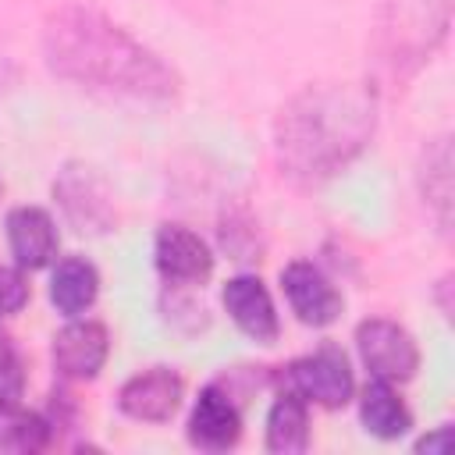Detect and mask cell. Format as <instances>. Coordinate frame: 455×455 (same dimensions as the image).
Here are the masks:
<instances>
[{"instance_id":"cell-1","label":"cell","mask_w":455,"mask_h":455,"mask_svg":"<svg viewBox=\"0 0 455 455\" xmlns=\"http://www.w3.org/2000/svg\"><path fill=\"white\" fill-rule=\"evenodd\" d=\"M50 68L78 85L124 92L139 100L174 96V71H167L146 46H139L124 28L110 25L96 11L68 7L46 25Z\"/></svg>"},{"instance_id":"cell-2","label":"cell","mask_w":455,"mask_h":455,"mask_svg":"<svg viewBox=\"0 0 455 455\" xmlns=\"http://www.w3.org/2000/svg\"><path fill=\"white\" fill-rule=\"evenodd\" d=\"M373 132V96L363 85H320L299 92L277 117V160L299 181H320L345 167Z\"/></svg>"},{"instance_id":"cell-3","label":"cell","mask_w":455,"mask_h":455,"mask_svg":"<svg viewBox=\"0 0 455 455\" xmlns=\"http://www.w3.org/2000/svg\"><path fill=\"white\" fill-rule=\"evenodd\" d=\"M274 384L281 391H291L306 402H316L323 409H341L352 402V391H355V380H352V366L345 359L341 348L334 345H323L309 355H299L291 359L288 366H281L274 373Z\"/></svg>"},{"instance_id":"cell-4","label":"cell","mask_w":455,"mask_h":455,"mask_svg":"<svg viewBox=\"0 0 455 455\" xmlns=\"http://www.w3.org/2000/svg\"><path fill=\"white\" fill-rule=\"evenodd\" d=\"M355 348H359V359L370 370V377L387 380V384L409 380L419 366V348H416L412 334L402 323L384 320V316L363 320L355 327Z\"/></svg>"},{"instance_id":"cell-5","label":"cell","mask_w":455,"mask_h":455,"mask_svg":"<svg viewBox=\"0 0 455 455\" xmlns=\"http://www.w3.org/2000/svg\"><path fill=\"white\" fill-rule=\"evenodd\" d=\"M185 398V380L171 366H149L124 380L117 391V409L142 423H167Z\"/></svg>"},{"instance_id":"cell-6","label":"cell","mask_w":455,"mask_h":455,"mask_svg":"<svg viewBox=\"0 0 455 455\" xmlns=\"http://www.w3.org/2000/svg\"><path fill=\"white\" fill-rule=\"evenodd\" d=\"M281 288L288 295L291 313L309 327H327L341 316V291L331 284V277L313 267L309 259H295L281 270Z\"/></svg>"},{"instance_id":"cell-7","label":"cell","mask_w":455,"mask_h":455,"mask_svg":"<svg viewBox=\"0 0 455 455\" xmlns=\"http://www.w3.org/2000/svg\"><path fill=\"white\" fill-rule=\"evenodd\" d=\"M242 437V412L228 387L206 384L188 412V441L203 451H228Z\"/></svg>"},{"instance_id":"cell-8","label":"cell","mask_w":455,"mask_h":455,"mask_svg":"<svg viewBox=\"0 0 455 455\" xmlns=\"http://www.w3.org/2000/svg\"><path fill=\"white\" fill-rule=\"evenodd\" d=\"M153 259H156V270L167 284H203L213 274L210 245L181 224H164L156 231Z\"/></svg>"},{"instance_id":"cell-9","label":"cell","mask_w":455,"mask_h":455,"mask_svg":"<svg viewBox=\"0 0 455 455\" xmlns=\"http://www.w3.org/2000/svg\"><path fill=\"white\" fill-rule=\"evenodd\" d=\"M53 196L75 231H107L114 220V203L92 167H68L53 181Z\"/></svg>"},{"instance_id":"cell-10","label":"cell","mask_w":455,"mask_h":455,"mask_svg":"<svg viewBox=\"0 0 455 455\" xmlns=\"http://www.w3.org/2000/svg\"><path fill=\"white\" fill-rule=\"evenodd\" d=\"M107 352H110V338L107 327L96 320L71 316V323H64L53 338V366L68 380H92L103 370Z\"/></svg>"},{"instance_id":"cell-11","label":"cell","mask_w":455,"mask_h":455,"mask_svg":"<svg viewBox=\"0 0 455 455\" xmlns=\"http://www.w3.org/2000/svg\"><path fill=\"white\" fill-rule=\"evenodd\" d=\"M224 309L245 338H252L259 345L277 341V331H281L277 309H274V299H270L267 284L256 274H238L224 284Z\"/></svg>"},{"instance_id":"cell-12","label":"cell","mask_w":455,"mask_h":455,"mask_svg":"<svg viewBox=\"0 0 455 455\" xmlns=\"http://www.w3.org/2000/svg\"><path fill=\"white\" fill-rule=\"evenodd\" d=\"M7 245L21 270H43L57 256V224L39 206H14L7 213Z\"/></svg>"},{"instance_id":"cell-13","label":"cell","mask_w":455,"mask_h":455,"mask_svg":"<svg viewBox=\"0 0 455 455\" xmlns=\"http://www.w3.org/2000/svg\"><path fill=\"white\" fill-rule=\"evenodd\" d=\"M359 423L366 427V434H373L380 441H398L402 434H409L412 412L398 398L395 384L370 377V384L359 395Z\"/></svg>"},{"instance_id":"cell-14","label":"cell","mask_w":455,"mask_h":455,"mask_svg":"<svg viewBox=\"0 0 455 455\" xmlns=\"http://www.w3.org/2000/svg\"><path fill=\"white\" fill-rule=\"evenodd\" d=\"M96 295H100V274L85 256H68L53 267L50 302L57 306V313H64L68 320L82 316L85 309H92Z\"/></svg>"},{"instance_id":"cell-15","label":"cell","mask_w":455,"mask_h":455,"mask_svg":"<svg viewBox=\"0 0 455 455\" xmlns=\"http://www.w3.org/2000/svg\"><path fill=\"white\" fill-rule=\"evenodd\" d=\"M267 448L277 455H299L309 448V405L306 398L281 391L267 412Z\"/></svg>"},{"instance_id":"cell-16","label":"cell","mask_w":455,"mask_h":455,"mask_svg":"<svg viewBox=\"0 0 455 455\" xmlns=\"http://www.w3.org/2000/svg\"><path fill=\"white\" fill-rule=\"evenodd\" d=\"M53 437L46 416L18 405V398H0V451H43Z\"/></svg>"},{"instance_id":"cell-17","label":"cell","mask_w":455,"mask_h":455,"mask_svg":"<svg viewBox=\"0 0 455 455\" xmlns=\"http://www.w3.org/2000/svg\"><path fill=\"white\" fill-rule=\"evenodd\" d=\"M25 387V363L7 331H0V398H18Z\"/></svg>"},{"instance_id":"cell-18","label":"cell","mask_w":455,"mask_h":455,"mask_svg":"<svg viewBox=\"0 0 455 455\" xmlns=\"http://www.w3.org/2000/svg\"><path fill=\"white\" fill-rule=\"evenodd\" d=\"M28 302V281L14 267H0V316H14Z\"/></svg>"},{"instance_id":"cell-19","label":"cell","mask_w":455,"mask_h":455,"mask_svg":"<svg viewBox=\"0 0 455 455\" xmlns=\"http://www.w3.org/2000/svg\"><path fill=\"white\" fill-rule=\"evenodd\" d=\"M448 437H451V430H448V427H437L434 434H427V437H419V441H416V451L444 455V451H448Z\"/></svg>"},{"instance_id":"cell-20","label":"cell","mask_w":455,"mask_h":455,"mask_svg":"<svg viewBox=\"0 0 455 455\" xmlns=\"http://www.w3.org/2000/svg\"><path fill=\"white\" fill-rule=\"evenodd\" d=\"M0 192H4V181H0Z\"/></svg>"}]
</instances>
